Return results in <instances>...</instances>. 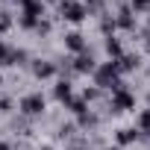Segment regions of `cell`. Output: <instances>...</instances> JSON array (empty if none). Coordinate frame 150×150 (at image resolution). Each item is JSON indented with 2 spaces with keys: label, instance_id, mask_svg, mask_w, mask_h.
<instances>
[{
  "label": "cell",
  "instance_id": "obj_1",
  "mask_svg": "<svg viewBox=\"0 0 150 150\" xmlns=\"http://www.w3.org/2000/svg\"><path fill=\"white\" fill-rule=\"evenodd\" d=\"M94 86H97L100 91H103V88L118 91V88H124L127 83L121 80V74H118L115 62H103V65H97V68H94Z\"/></svg>",
  "mask_w": 150,
  "mask_h": 150
},
{
  "label": "cell",
  "instance_id": "obj_2",
  "mask_svg": "<svg viewBox=\"0 0 150 150\" xmlns=\"http://www.w3.org/2000/svg\"><path fill=\"white\" fill-rule=\"evenodd\" d=\"M59 15L65 21H71V24H83L88 18V12H86V6L80 0H59Z\"/></svg>",
  "mask_w": 150,
  "mask_h": 150
},
{
  "label": "cell",
  "instance_id": "obj_3",
  "mask_svg": "<svg viewBox=\"0 0 150 150\" xmlns=\"http://www.w3.org/2000/svg\"><path fill=\"white\" fill-rule=\"evenodd\" d=\"M129 109H135V94L124 86V88H118V91H112V100H109V112H115V115H121V112H129Z\"/></svg>",
  "mask_w": 150,
  "mask_h": 150
},
{
  "label": "cell",
  "instance_id": "obj_4",
  "mask_svg": "<svg viewBox=\"0 0 150 150\" xmlns=\"http://www.w3.org/2000/svg\"><path fill=\"white\" fill-rule=\"evenodd\" d=\"M44 106H47L44 94H27V97L21 100V115L35 118V115H41V112H44Z\"/></svg>",
  "mask_w": 150,
  "mask_h": 150
},
{
  "label": "cell",
  "instance_id": "obj_5",
  "mask_svg": "<svg viewBox=\"0 0 150 150\" xmlns=\"http://www.w3.org/2000/svg\"><path fill=\"white\" fill-rule=\"evenodd\" d=\"M68 65H71V74H94V68H97V62H94V56L88 50L80 53L77 59H71Z\"/></svg>",
  "mask_w": 150,
  "mask_h": 150
},
{
  "label": "cell",
  "instance_id": "obj_6",
  "mask_svg": "<svg viewBox=\"0 0 150 150\" xmlns=\"http://www.w3.org/2000/svg\"><path fill=\"white\" fill-rule=\"evenodd\" d=\"M115 27H121V30H135V12L124 3V6H118V15H115Z\"/></svg>",
  "mask_w": 150,
  "mask_h": 150
},
{
  "label": "cell",
  "instance_id": "obj_7",
  "mask_svg": "<svg viewBox=\"0 0 150 150\" xmlns=\"http://www.w3.org/2000/svg\"><path fill=\"white\" fill-rule=\"evenodd\" d=\"M138 65H141V56H138V53H124L121 59H115V68H118V74L138 71Z\"/></svg>",
  "mask_w": 150,
  "mask_h": 150
},
{
  "label": "cell",
  "instance_id": "obj_8",
  "mask_svg": "<svg viewBox=\"0 0 150 150\" xmlns=\"http://www.w3.org/2000/svg\"><path fill=\"white\" fill-rule=\"evenodd\" d=\"M56 71H59V68H56L53 62H44V59H35V62H33V77H35V80H50V77H56Z\"/></svg>",
  "mask_w": 150,
  "mask_h": 150
},
{
  "label": "cell",
  "instance_id": "obj_9",
  "mask_svg": "<svg viewBox=\"0 0 150 150\" xmlns=\"http://www.w3.org/2000/svg\"><path fill=\"white\" fill-rule=\"evenodd\" d=\"M65 47H68L71 53H77V56H80V53L88 50V41H86L83 33H68V35H65Z\"/></svg>",
  "mask_w": 150,
  "mask_h": 150
},
{
  "label": "cell",
  "instance_id": "obj_10",
  "mask_svg": "<svg viewBox=\"0 0 150 150\" xmlns=\"http://www.w3.org/2000/svg\"><path fill=\"white\" fill-rule=\"evenodd\" d=\"M141 138V132L135 129V127H121L118 132H115V141H118V147H127V144H135Z\"/></svg>",
  "mask_w": 150,
  "mask_h": 150
},
{
  "label": "cell",
  "instance_id": "obj_11",
  "mask_svg": "<svg viewBox=\"0 0 150 150\" xmlns=\"http://www.w3.org/2000/svg\"><path fill=\"white\" fill-rule=\"evenodd\" d=\"M71 91H74L71 80H59V83H56V88H53V97H56L59 103H65V106H68V100H71Z\"/></svg>",
  "mask_w": 150,
  "mask_h": 150
},
{
  "label": "cell",
  "instance_id": "obj_12",
  "mask_svg": "<svg viewBox=\"0 0 150 150\" xmlns=\"http://www.w3.org/2000/svg\"><path fill=\"white\" fill-rule=\"evenodd\" d=\"M97 124H100V121H97V115H94L91 109H86V112L77 115V127H80V129H94Z\"/></svg>",
  "mask_w": 150,
  "mask_h": 150
},
{
  "label": "cell",
  "instance_id": "obj_13",
  "mask_svg": "<svg viewBox=\"0 0 150 150\" xmlns=\"http://www.w3.org/2000/svg\"><path fill=\"white\" fill-rule=\"evenodd\" d=\"M24 9V15H33V18H44V3H41V0H27V3L21 6Z\"/></svg>",
  "mask_w": 150,
  "mask_h": 150
},
{
  "label": "cell",
  "instance_id": "obj_14",
  "mask_svg": "<svg viewBox=\"0 0 150 150\" xmlns=\"http://www.w3.org/2000/svg\"><path fill=\"white\" fill-rule=\"evenodd\" d=\"M27 59H30V53H27V50H12V47H9V56H6V62H3V65L18 68V65H27Z\"/></svg>",
  "mask_w": 150,
  "mask_h": 150
},
{
  "label": "cell",
  "instance_id": "obj_15",
  "mask_svg": "<svg viewBox=\"0 0 150 150\" xmlns=\"http://www.w3.org/2000/svg\"><path fill=\"white\" fill-rule=\"evenodd\" d=\"M106 53H109V56H112V62H115V59H121V56H124V50H121V41H118V38H115V35H106Z\"/></svg>",
  "mask_w": 150,
  "mask_h": 150
},
{
  "label": "cell",
  "instance_id": "obj_16",
  "mask_svg": "<svg viewBox=\"0 0 150 150\" xmlns=\"http://www.w3.org/2000/svg\"><path fill=\"white\" fill-rule=\"evenodd\" d=\"M115 30H118V27H115V18H112L109 12H103V15H100V33H103V35H112Z\"/></svg>",
  "mask_w": 150,
  "mask_h": 150
},
{
  "label": "cell",
  "instance_id": "obj_17",
  "mask_svg": "<svg viewBox=\"0 0 150 150\" xmlns=\"http://www.w3.org/2000/svg\"><path fill=\"white\" fill-rule=\"evenodd\" d=\"M135 129H138L141 135H147V138H150V109H144V112L138 115V127H135Z\"/></svg>",
  "mask_w": 150,
  "mask_h": 150
},
{
  "label": "cell",
  "instance_id": "obj_18",
  "mask_svg": "<svg viewBox=\"0 0 150 150\" xmlns=\"http://www.w3.org/2000/svg\"><path fill=\"white\" fill-rule=\"evenodd\" d=\"M86 106H88V103H86L83 97H77V100H74V97H71V100H68V109H71L74 115H80V112H86Z\"/></svg>",
  "mask_w": 150,
  "mask_h": 150
},
{
  "label": "cell",
  "instance_id": "obj_19",
  "mask_svg": "<svg viewBox=\"0 0 150 150\" xmlns=\"http://www.w3.org/2000/svg\"><path fill=\"white\" fill-rule=\"evenodd\" d=\"M132 12H150V0H129L127 3Z\"/></svg>",
  "mask_w": 150,
  "mask_h": 150
},
{
  "label": "cell",
  "instance_id": "obj_20",
  "mask_svg": "<svg viewBox=\"0 0 150 150\" xmlns=\"http://www.w3.org/2000/svg\"><path fill=\"white\" fill-rule=\"evenodd\" d=\"M18 24H21L24 30H35V24H38V18H33V15H24V12H21V18H18Z\"/></svg>",
  "mask_w": 150,
  "mask_h": 150
},
{
  "label": "cell",
  "instance_id": "obj_21",
  "mask_svg": "<svg viewBox=\"0 0 150 150\" xmlns=\"http://www.w3.org/2000/svg\"><path fill=\"white\" fill-rule=\"evenodd\" d=\"M97 97H100V88H97V86H91V88L83 91V100H86V103H94Z\"/></svg>",
  "mask_w": 150,
  "mask_h": 150
},
{
  "label": "cell",
  "instance_id": "obj_22",
  "mask_svg": "<svg viewBox=\"0 0 150 150\" xmlns=\"http://www.w3.org/2000/svg\"><path fill=\"white\" fill-rule=\"evenodd\" d=\"M74 132H77V127H74V124H65V127L59 129V138L68 141V138H74Z\"/></svg>",
  "mask_w": 150,
  "mask_h": 150
},
{
  "label": "cell",
  "instance_id": "obj_23",
  "mask_svg": "<svg viewBox=\"0 0 150 150\" xmlns=\"http://www.w3.org/2000/svg\"><path fill=\"white\" fill-rule=\"evenodd\" d=\"M9 27H12V15L3 9V12H0V30H9Z\"/></svg>",
  "mask_w": 150,
  "mask_h": 150
},
{
  "label": "cell",
  "instance_id": "obj_24",
  "mask_svg": "<svg viewBox=\"0 0 150 150\" xmlns=\"http://www.w3.org/2000/svg\"><path fill=\"white\" fill-rule=\"evenodd\" d=\"M35 33H38V35H47V33H50V21H44V18H41V21L35 24Z\"/></svg>",
  "mask_w": 150,
  "mask_h": 150
},
{
  "label": "cell",
  "instance_id": "obj_25",
  "mask_svg": "<svg viewBox=\"0 0 150 150\" xmlns=\"http://www.w3.org/2000/svg\"><path fill=\"white\" fill-rule=\"evenodd\" d=\"M6 56H9V44H6L3 38H0V65L6 62Z\"/></svg>",
  "mask_w": 150,
  "mask_h": 150
},
{
  "label": "cell",
  "instance_id": "obj_26",
  "mask_svg": "<svg viewBox=\"0 0 150 150\" xmlns=\"http://www.w3.org/2000/svg\"><path fill=\"white\" fill-rule=\"evenodd\" d=\"M9 109H12V100L3 97V100H0V112H9Z\"/></svg>",
  "mask_w": 150,
  "mask_h": 150
},
{
  "label": "cell",
  "instance_id": "obj_27",
  "mask_svg": "<svg viewBox=\"0 0 150 150\" xmlns=\"http://www.w3.org/2000/svg\"><path fill=\"white\" fill-rule=\"evenodd\" d=\"M0 150H12V144H6V141H0Z\"/></svg>",
  "mask_w": 150,
  "mask_h": 150
},
{
  "label": "cell",
  "instance_id": "obj_28",
  "mask_svg": "<svg viewBox=\"0 0 150 150\" xmlns=\"http://www.w3.org/2000/svg\"><path fill=\"white\" fill-rule=\"evenodd\" d=\"M109 3H112V6H124V0H109Z\"/></svg>",
  "mask_w": 150,
  "mask_h": 150
},
{
  "label": "cell",
  "instance_id": "obj_29",
  "mask_svg": "<svg viewBox=\"0 0 150 150\" xmlns=\"http://www.w3.org/2000/svg\"><path fill=\"white\" fill-rule=\"evenodd\" d=\"M41 3H59V0H41Z\"/></svg>",
  "mask_w": 150,
  "mask_h": 150
},
{
  "label": "cell",
  "instance_id": "obj_30",
  "mask_svg": "<svg viewBox=\"0 0 150 150\" xmlns=\"http://www.w3.org/2000/svg\"><path fill=\"white\" fill-rule=\"evenodd\" d=\"M12 3H21V6H24V3H27V0H12Z\"/></svg>",
  "mask_w": 150,
  "mask_h": 150
},
{
  "label": "cell",
  "instance_id": "obj_31",
  "mask_svg": "<svg viewBox=\"0 0 150 150\" xmlns=\"http://www.w3.org/2000/svg\"><path fill=\"white\" fill-rule=\"evenodd\" d=\"M106 150H121V147H106Z\"/></svg>",
  "mask_w": 150,
  "mask_h": 150
},
{
  "label": "cell",
  "instance_id": "obj_32",
  "mask_svg": "<svg viewBox=\"0 0 150 150\" xmlns=\"http://www.w3.org/2000/svg\"><path fill=\"white\" fill-rule=\"evenodd\" d=\"M0 86H3V77H0Z\"/></svg>",
  "mask_w": 150,
  "mask_h": 150
}]
</instances>
